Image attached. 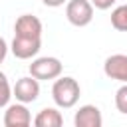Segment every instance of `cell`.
I'll return each mask as SVG.
<instances>
[{
	"label": "cell",
	"mask_w": 127,
	"mask_h": 127,
	"mask_svg": "<svg viewBox=\"0 0 127 127\" xmlns=\"http://www.w3.org/2000/svg\"><path fill=\"white\" fill-rule=\"evenodd\" d=\"M79 95H81V87H79L77 79H73L69 75H64V77L60 75L52 85V97H54L56 105L62 109L73 107L79 101Z\"/></svg>",
	"instance_id": "obj_1"
},
{
	"label": "cell",
	"mask_w": 127,
	"mask_h": 127,
	"mask_svg": "<svg viewBox=\"0 0 127 127\" xmlns=\"http://www.w3.org/2000/svg\"><path fill=\"white\" fill-rule=\"evenodd\" d=\"M64 71V65L58 58L54 56H44L36 58L30 64V75L36 77L38 81H48V79H58Z\"/></svg>",
	"instance_id": "obj_2"
},
{
	"label": "cell",
	"mask_w": 127,
	"mask_h": 127,
	"mask_svg": "<svg viewBox=\"0 0 127 127\" xmlns=\"http://www.w3.org/2000/svg\"><path fill=\"white\" fill-rule=\"evenodd\" d=\"M65 18L71 26L83 28L93 20V6L89 0H67L65 4Z\"/></svg>",
	"instance_id": "obj_3"
},
{
	"label": "cell",
	"mask_w": 127,
	"mask_h": 127,
	"mask_svg": "<svg viewBox=\"0 0 127 127\" xmlns=\"http://www.w3.org/2000/svg\"><path fill=\"white\" fill-rule=\"evenodd\" d=\"M12 95L16 97L18 103H24V105L34 103L38 99V95H40V81L36 77H32V75L20 77L12 87Z\"/></svg>",
	"instance_id": "obj_4"
},
{
	"label": "cell",
	"mask_w": 127,
	"mask_h": 127,
	"mask_svg": "<svg viewBox=\"0 0 127 127\" xmlns=\"http://www.w3.org/2000/svg\"><path fill=\"white\" fill-rule=\"evenodd\" d=\"M42 48V38H22V36H14L10 50L18 60H32L38 56Z\"/></svg>",
	"instance_id": "obj_5"
},
{
	"label": "cell",
	"mask_w": 127,
	"mask_h": 127,
	"mask_svg": "<svg viewBox=\"0 0 127 127\" xmlns=\"http://www.w3.org/2000/svg\"><path fill=\"white\" fill-rule=\"evenodd\" d=\"M44 26L40 22V18L32 16V14H22L18 16L16 24H14V36H22V38H42Z\"/></svg>",
	"instance_id": "obj_6"
},
{
	"label": "cell",
	"mask_w": 127,
	"mask_h": 127,
	"mask_svg": "<svg viewBox=\"0 0 127 127\" xmlns=\"http://www.w3.org/2000/svg\"><path fill=\"white\" fill-rule=\"evenodd\" d=\"M103 73L109 79L127 83V56L125 54H113L103 64Z\"/></svg>",
	"instance_id": "obj_7"
},
{
	"label": "cell",
	"mask_w": 127,
	"mask_h": 127,
	"mask_svg": "<svg viewBox=\"0 0 127 127\" xmlns=\"http://www.w3.org/2000/svg\"><path fill=\"white\" fill-rule=\"evenodd\" d=\"M73 127H103V117L97 105H81L73 115Z\"/></svg>",
	"instance_id": "obj_8"
},
{
	"label": "cell",
	"mask_w": 127,
	"mask_h": 127,
	"mask_svg": "<svg viewBox=\"0 0 127 127\" xmlns=\"http://www.w3.org/2000/svg\"><path fill=\"white\" fill-rule=\"evenodd\" d=\"M18 123H32V113L24 103H8L4 111V125H18Z\"/></svg>",
	"instance_id": "obj_9"
},
{
	"label": "cell",
	"mask_w": 127,
	"mask_h": 127,
	"mask_svg": "<svg viewBox=\"0 0 127 127\" xmlns=\"http://www.w3.org/2000/svg\"><path fill=\"white\" fill-rule=\"evenodd\" d=\"M34 127H64V115L56 107H44L36 113Z\"/></svg>",
	"instance_id": "obj_10"
},
{
	"label": "cell",
	"mask_w": 127,
	"mask_h": 127,
	"mask_svg": "<svg viewBox=\"0 0 127 127\" xmlns=\"http://www.w3.org/2000/svg\"><path fill=\"white\" fill-rule=\"evenodd\" d=\"M111 26L117 32H127V4L117 6L111 12Z\"/></svg>",
	"instance_id": "obj_11"
},
{
	"label": "cell",
	"mask_w": 127,
	"mask_h": 127,
	"mask_svg": "<svg viewBox=\"0 0 127 127\" xmlns=\"http://www.w3.org/2000/svg\"><path fill=\"white\" fill-rule=\"evenodd\" d=\"M10 97H12L10 81H8L6 73H4V71H0V109H4V107L10 103Z\"/></svg>",
	"instance_id": "obj_12"
},
{
	"label": "cell",
	"mask_w": 127,
	"mask_h": 127,
	"mask_svg": "<svg viewBox=\"0 0 127 127\" xmlns=\"http://www.w3.org/2000/svg\"><path fill=\"white\" fill-rule=\"evenodd\" d=\"M115 107L119 113L127 115V83H123L117 91H115Z\"/></svg>",
	"instance_id": "obj_13"
},
{
	"label": "cell",
	"mask_w": 127,
	"mask_h": 127,
	"mask_svg": "<svg viewBox=\"0 0 127 127\" xmlns=\"http://www.w3.org/2000/svg\"><path fill=\"white\" fill-rule=\"evenodd\" d=\"M89 2H91V6L97 8V10H107V8H111L117 0H89Z\"/></svg>",
	"instance_id": "obj_14"
},
{
	"label": "cell",
	"mask_w": 127,
	"mask_h": 127,
	"mask_svg": "<svg viewBox=\"0 0 127 127\" xmlns=\"http://www.w3.org/2000/svg\"><path fill=\"white\" fill-rule=\"evenodd\" d=\"M6 54H8V44L4 38H0V64L6 60Z\"/></svg>",
	"instance_id": "obj_15"
},
{
	"label": "cell",
	"mask_w": 127,
	"mask_h": 127,
	"mask_svg": "<svg viewBox=\"0 0 127 127\" xmlns=\"http://www.w3.org/2000/svg\"><path fill=\"white\" fill-rule=\"evenodd\" d=\"M46 6H50V8H58V6H64L67 0H42Z\"/></svg>",
	"instance_id": "obj_16"
},
{
	"label": "cell",
	"mask_w": 127,
	"mask_h": 127,
	"mask_svg": "<svg viewBox=\"0 0 127 127\" xmlns=\"http://www.w3.org/2000/svg\"><path fill=\"white\" fill-rule=\"evenodd\" d=\"M4 127H32V123H18V125H4Z\"/></svg>",
	"instance_id": "obj_17"
}]
</instances>
